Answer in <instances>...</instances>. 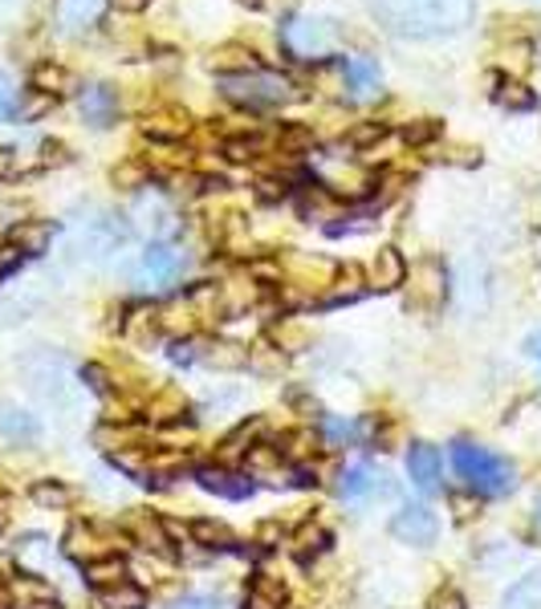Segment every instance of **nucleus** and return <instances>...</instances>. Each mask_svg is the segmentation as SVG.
<instances>
[{"label": "nucleus", "mask_w": 541, "mask_h": 609, "mask_svg": "<svg viewBox=\"0 0 541 609\" xmlns=\"http://www.w3.org/2000/svg\"><path fill=\"white\" fill-rule=\"evenodd\" d=\"M371 9L391 33L424 41L472 25L477 0H371Z\"/></svg>", "instance_id": "nucleus-1"}, {"label": "nucleus", "mask_w": 541, "mask_h": 609, "mask_svg": "<svg viewBox=\"0 0 541 609\" xmlns=\"http://www.w3.org/2000/svg\"><path fill=\"white\" fill-rule=\"evenodd\" d=\"M452 463L456 472H460V480H468V487L480 492V496H504V492H513L517 484L513 463L501 460L497 451L468 443V439H460L452 448Z\"/></svg>", "instance_id": "nucleus-2"}, {"label": "nucleus", "mask_w": 541, "mask_h": 609, "mask_svg": "<svg viewBox=\"0 0 541 609\" xmlns=\"http://www.w3.org/2000/svg\"><path fill=\"white\" fill-rule=\"evenodd\" d=\"M281 45L302 57V62H314V57H326L334 45H339V29L326 17H293L281 25Z\"/></svg>", "instance_id": "nucleus-3"}, {"label": "nucleus", "mask_w": 541, "mask_h": 609, "mask_svg": "<svg viewBox=\"0 0 541 609\" xmlns=\"http://www.w3.org/2000/svg\"><path fill=\"white\" fill-rule=\"evenodd\" d=\"M225 98L240 102V106H281V102H293L298 90L278 74H240V77H225Z\"/></svg>", "instance_id": "nucleus-4"}, {"label": "nucleus", "mask_w": 541, "mask_h": 609, "mask_svg": "<svg viewBox=\"0 0 541 609\" xmlns=\"http://www.w3.org/2000/svg\"><path fill=\"white\" fill-rule=\"evenodd\" d=\"M184 273V252L171 249V244H152V249L143 252L139 261V285L152 288V293H164L171 288Z\"/></svg>", "instance_id": "nucleus-5"}, {"label": "nucleus", "mask_w": 541, "mask_h": 609, "mask_svg": "<svg viewBox=\"0 0 541 609\" xmlns=\"http://www.w3.org/2000/svg\"><path fill=\"white\" fill-rule=\"evenodd\" d=\"M106 9H111V0H53V25L62 29L65 38H82L102 25Z\"/></svg>", "instance_id": "nucleus-6"}, {"label": "nucleus", "mask_w": 541, "mask_h": 609, "mask_svg": "<svg viewBox=\"0 0 541 609\" xmlns=\"http://www.w3.org/2000/svg\"><path fill=\"white\" fill-rule=\"evenodd\" d=\"M391 533H395V540H403V545L424 548V545H431V540H436L440 524H436V512H431L428 504H407V508L395 512Z\"/></svg>", "instance_id": "nucleus-7"}, {"label": "nucleus", "mask_w": 541, "mask_h": 609, "mask_svg": "<svg viewBox=\"0 0 541 609\" xmlns=\"http://www.w3.org/2000/svg\"><path fill=\"white\" fill-rule=\"evenodd\" d=\"M444 301V269L436 261H419L412 269V285H407V309H440Z\"/></svg>", "instance_id": "nucleus-8"}, {"label": "nucleus", "mask_w": 541, "mask_h": 609, "mask_svg": "<svg viewBox=\"0 0 541 609\" xmlns=\"http://www.w3.org/2000/svg\"><path fill=\"white\" fill-rule=\"evenodd\" d=\"M77 111H82V118H86L90 126H111L114 118H118V94H114L111 86H86L82 94H77Z\"/></svg>", "instance_id": "nucleus-9"}, {"label": "nucleus", "mask_w": 541, "mask_h": 609, "mask_svg": "<svg viewBox=\"0 0 541 609\" xmlns=\"http://www.w3.org/2000/svg\"><path fill=\"white\" fill-rule=\"evenodd\" d=\"M407 475L419 492H436L440 487V451L431 443H412L407 451Z\"/></svg>", "instance_id": "nucleus-10"}, {"label": "nucleus", "mask_w": 541, "mask_h": 609, "mask_svg": "<svg viewBox=\"0 0 541 609\" xmlns=\"http://www.w3.org/2000/svg\"><path fill=\"white\" fill-rule=\"evenodd\" d=\"M208 70H212V74H220V77H240V74H257V70H261V62H257V53H252L249 45L228 41V45L212 50V57H208Z\"/></svg>", "instance_id": "nucleus-11"}, {"label": "nucleus", "mask_w": 541, "mask_h": 609, "mask_svg": "<svg viewBox=\"0 0 541 609\" xmlns=\"http://www.w3.org/2000/svg\"><path fill=\"white\" fill-rule=\"evenodd\" d=\"M342 82L351 90V98H375L383 86V74L371 57H342Z\"/></svg>", "instance_id": "nucleus-12"}, {"label": "nucleus", "mask_w": 541, "mask_h": 609, "mask_svg": "<svg viewBox=\"0 0 541 609\" xmlns=\"http://www.w3.org/2000/svg\"><path fill=\"white\" fill-rule=\"evenodd\" d=\"M143 130L152 138H159V143H179L191 130V118L179 106H159V111H152L143 118Z\"/></svg>", "instance_id": "nucleus-13"}, {"label": "nucleus", "mask_w": 541, "mask_h": 609, "mask_svg": "<svg viewBox=\"0 0 541 609\" xmlns=\"http://www.w3.org/2000/svg\"><path fill=\"white\" fill-rule=\"evenodd\" d=\"M196 480H200L204 492H216V496H225V500H245L252 492L249 480L237 472H228V468H200Z\"/></svg>", "instance_id": "nucleus-14"}, {"label": "nucleus", "mask_w": 541, "mask_h": 609, "mask_svg": "<svg viewBox=\"0 0 541 609\" xmlns=\"http://www.w3.org/2000/svg\"><path fill=\"white\" fill-rule=\"evenodd\" d=\"M407 281V264L395 249H378L375 261H371V288H399Z\"/></svg>", "instance_id": "nucleus-15"}, {"label": "nucleus", "mask_w": 541, "mask_h": 609, "mask_svg": "<svg viewBox=\"0 0 541 609\" xmlns=\"http://www.w3.org/2000/svg\"><path fill=\"white\" fill-rule=\"evenodd\" d=\"M65 553H70V557H77V560H98V557H111V553H106V545H102V536L94 533V528H90V524H74V528H70V533H65Z\"/></svg>", "instance_id": "nucleus-16"}, {"label": "nucleus", "mask_w": 541, "mask_h": 609, "mask_svg": "<svg viewBox=\"0 0 541 609\" xmlns=\"http://www.w3.org/2000/svg\"><path fill=\"white\" fill-rule=\"evenodd\" d=\"M33 86H38V94L62 98V94H70V90H74V74H70L65 65H58V62H41V65H33Z\"/></svg>", "instance_id": "nucleus-17"}, {"label": "nucleus", "mask_w": 541, "mask_h": 609, "mask_svg": "<svg viewBox=\"0 0 541 609\" xmlns=\"http://www.w3.org/2000/svg\"><path fill=\"white\" fill-rule=\"evenodd\" d=\"M378 480H383V475H378V468L375 463H354V468H346V475H342V484H339V492L346 500H363V496H371V492H375L378 487Z\"/></svg>", "instance_id": "nucleus-18"}, {"label": "nucleus", "mask_w": 541, "mask_h": 609, "mask_svg": "<svg viewBox=\"0 0 541 609\" xmlns=\"http://www.w3.org/2000/svg\"><path fill=\"white\" fill-rule=\"evenodd\" d=\"M0 435L9 439V443H33L38 439V423H33V414L0 407Z\"/></svg>", "instance_id": "nucleus-19"}, {"label": "nucleus", "mask_w": 541, "mask_h": 609, "mask_svg": "<svg viewBox=\"0 0 541 609\" xmlns=\"http://www.w3.org/2000/svg\"><path fill=\"white\" fill-rule=\"evenodd\" d=\"M86 581L94 585V589H111V585L126 581V560L118 557V553L90 560V565H86Z\"/></svg>", "instance_id": "nucleus-20"}, {"label": "nucleus", "mask_w": 541, "mask_h": 609, "mask_svg": "<svg viewBox=\"0 0 541 609\" xmlns=\"http://www.w3.org/2000/svg\"><path fill=\"white\" fill-rule=\"evenodd\" d=\"M285 585L278 577H257L249 585V609H285Z\"/></svg>", "instance_id": "nucleus-21"}, {"label": "nucleus", "mask_w": 541, "mask_h": 609, "mask_svg": "<svg viewBox=\"0 0 541 609\" xmlns=\"http://www.w3.org/2000/svg\"><path fill=\"white\" fill-rule=\"evenodd\" d=\"M249 472L252 475H261V480H269V484H285L281 480V451L278 448H249Z\"/></svg>", "instance_id": "nucleus-22"}, {"label": "nucleus", "mask_w": 541, "mask_h": 609, "mask_svg": "<svg viewBox=\"0 0 541 609\" xmlns=\"http://www.w3.org/2000/svg\"><path fill=\"white\" fill-rule=\"evenodd\" d=\"M497 102L509 106V111H533L538 106V94L526 86V82H517V77H497Z\"/></svg>", "instance_id": "nucleus-23"}, {"label": "nucleus", "mask_w": 541, "mask_h": 609, "mask_svg": "<svg viewBox=\"0 0 541 609\" xmlns=\"http://www.w3.org/2000/svg\"><path fill=\"white\" fill-rule=\"evenodd\" d=\"M504 609H541V573H529L509 589Z\"/></svg>", "instance_id": "nucleus-24"}, {"label": "nucleus", "mask_w": 541, "mask_h": 609, "mask_svg": "<svg viewBox=\"0 0 541 609\" xmlns=\"http://www.w3.org/2000/svg\"><path fill=\"white\" fill-rule=\"evenodd\" d=\"M50 237H53V228L41 224V220H33V224H21L13 232V249L17 252H29V256H38V252H45Z\"/></svg>", "instance_id": "nucleus-25"}, {"label": "nucleus", "mask_w": 541, "mask_h": 609, "mask_svg": "<svg viewBox=\"0 0 541 609\" xmlns=\"http://www.w3.org/2000/svg\"><path fill=\"white\" fill-rule=\"evenodd\" d=\"M98 597L106 609H143V589L131 581H118V585H111V589H98Z\"/></svg>", "instance_id": "nucleus-26"}, {"label": "nucleus", "mask_w": 541, "mask_h": 609, "mask_svg": "<svg viewBox=\"0 0 541 609\" xmlns=\"http://www.w3.org/2000/svg\"><path fill=\"white\" fill-rule=\"evenodd\" d=\"M208 366H216V370H240V366H249V349H240L237 342H216L208 349Z\"/></svg>", "instance_id": "nucleus-27"}, {"label": "nucleus", "mask_w": 541, "mask_h": 609, "mask_svg": "<svg viewBox=\"0 0 541 609\" xmlns=\"http://www.w3.org/2000/svg\"><path fill=\"white\" fill-rule=\"evenodd\" d=\"M191 536H196V545H208V548H228L232 545V533H228L220 521H196L191 524Z\"/></svg>", "instance_id": "nucleus-28"}, {"label": "nucleus", "mask_w": 541, "mask_h": 609, "mask_svg": "<svg viewBox=\"0 0 541 609\" xmlns=\"http://www.w3.org/2000/svg\"><path fill=\"white\" fill-rule=\"evenodd\" d=\"M135 536H139L143 548H152V553H159V557H171V545H167L164 524L159 521H135Z\"/></svg>", "instance_id": "nucleus-29"}, {"label": "nucleus", "mask_w": 541, "mask_h": 609, "mask_svg": "<svg viewBox=\"0 0 541 609\" xmlns=\"http://www.w3.org/2000/svg\"><path fill=\"white\" fill-rule=\"evenodd\" d=\"M33 500H38L41 508H65L74 500V492L65 484H58V480H41V484H33Z\"/></svg>", "instance_id": "nucleus-30"}, {"label": "nucleus", "mask_w": 541, "mask_h": 609, "mask_svg": "<svg viewBox=\"0 0 541 609\" xmlns=\"http://www.w3.org/2000/svg\"><path fill=\"white\" fill-rule=\"evenodd\" d=\"M363 293V273L354 269V264H346L339 273V281H334V293H330V301H354Z\"/></svg>", "instance_id": "nucleus-31"}, {"label": "nucleus", "mask_w": 541, "mask_h": 609, "mask_svg": "<svg viewBox=\"0 0 541 609\" xmlns=\"http://www.w3.org/2000/svg\"><path fill=\"white\" fill-rule=\"evenodd\" d=\"M147 183V167H143L139 159H131V162H118L114 167V187H123V191H135V187Z\"/></svg>", "instance_id": "nucleus-32"}, {"label": "nucleus", "mask_w": 541, "mask_h": 609, "mask_svg": "<svg viewBox=\"0 0 541 609\" xmlns=\"http://www.w3.org/2000/svg\"><path fill=\"white\" fill-rule=\"evenodd\" d=\"M17 114H21V94H17L13 77L0 74V123H9Z\"/></svg>", "instance_id": "nucleus-33"}, {"label": "nucleus", "mask_w": 541, "mask_h": 609, "mask_svg": "<svg viewBox=\"0 0 541 609\" xmlns=\"http://www.w3.org/2000/svg\"><path fill=\"white\" fill-rule=\"evenodd\" d=\"M322 545H326V533H322V528H314V524H305L302 533L293 536V548H298V557H310V553H318Z\"/></svg>", "instance_id": "nucleus-34"}, {"label": "nucleus", "mask_w": 541, "mask_h": 609, "mask_svg": "<svg viewBox=\"0 0 541 609\" xmlns=\"http://www.w3.org/2000/svg\"><path fill=\"white\" fill-rule=\"evenodd\" d=\"M383 135H387V126H383V123H358L351 130V143H354V147H366V143H378Z\"/></svg>", "instance_id": "nucleus-35"}, {"label": "nucleus", "mask_w": 541, "mask_h": 609, "mask_svg": "<svg viewBox=\"0 0 541 609\" xmlns=\"http://www.w3.org/2000/svg\"><path fill=\"white\" fill-rule=\"evenodd\" d=\"M257 147H261L257 138H228V143H225V155H228V159L245 162V159H252V155H257Z\"/></svg>", "instance_id": "nucleus-36"}, {"label": "nucleus", "mask_w": 541, "mask_h": 609, "mask_svg": "<svg viewBox=\"0 0 541 609\" xmlns=\"http://www.w3.org/2000/svg\"><path fill=\"white\" fill-rule=\"evenodd\" d=\"M448 504H452L456 521H472V516H477V512H480L477 496H460V492H452V496H448Z\"/></svg>", "instance_id": "nucleus-37"}, {"label": "nucleus", "mask_w": 541, "mask_h": 609, "mask_svg": "<svg viewBox=\"0 0 541 609\" xmlns=\"http://www.w3.org/2000/svg\"><path fill=\"white\" fill-rule=\"evenodd\" d=\"M428 609H465V597L456 594V589H436L428 601Z\"/></svg>", "instance_id": "nucleus-38"}, {"label": "nucleus", "mask_w": 541, "mask_h": 609, "mask_svg": "<svg viewBox=\"0 0 541 609\" xmlns=\"http://www.w3.org/2000/svg\"><path fill=\"white\" fill-rule=\"evenodd\" d=\"M278 346L281 349H302L305 346V329H298V325H281V329H278Z\"/></svg>", "instance_id": "nucleus-39"}, {"label": "nucleus", "mask_w": 541, "mask_h": 609, "mask_svg": "<svg viewBox=\"0 0 541 609\" xmlns=\"http://www.w3.org/2000/svg\"><path fill=\"white\" fill-rule=\"evenodd\" d=\"M440 135V126L431 123V118H424V123H416V126H407V143H428V138H436Z\"/></svg>", "instance_id": "nucleus-40"}, {"label": "nucleus", "mask_w": 541, "mask_h": 609, "mask_svg": "<svg viewBox=\"0 0 541 609\" xmlns=\"http://www.w3.org/2000/svg\"><path fill=\"white\" fill-rule=\"evenodd\" d=\"M322 431H326L334 443H346V439H354V427L351 423H339V419H322Z\"/></svg>", "instance_id": "nucleus-41"}, {"label": "nucleus", "mask_w": 541, "mask_h": 609, "mask_svg": "<svg viewBox=\"0 0 541 609\" xmlns=\"http://www.w3.org/2000/svg\"><path fill=\"white\" fill-rule=\"evenodd\" d=\"M257 427H261V423L240 427L237 435H232V439H228V443H225V455H237V451H249V448H245V443H249V439H252V431H257Z\"/></svg>", "instance_id": "nucleus-42"}, {"label": "nucleus", "mask_w": 541, "mask_h": 609, "mask_svg": "<svg viewBox=\"0 0 541 609\" xmlns=\"http://www.w3.org/2000/svg\"><path fill=\"white\" fill-rule=\"evenodd\" d=\"M176 609H225V606H220L216 597H184Z\"/></svg>", "instance_id": "nucleus-43"}, {"label": "nucleus", "mask_w": 541, "mask_h": 609, "mask_svg": "<svg viewBox=\"0 0 541 609\" xmlns=\"http://www.w3.org/2000/svg\"><path fill=\"white\" fill-rule=\"evenodd\" d=\"M86 378L94 390H106V370H102V366H86Z\"/></svg>", "instance_id": "nucleus-44"}, {"label": "nucleus", "mask_w": 541, "mask_h": 609, "mask_svg": "<svg viewBox=\"0 0 541 609\" xmlns=\"http://www.w3.org/2000/svg\"><path fill=\"white\" fill-rule=\"evenodd\" d=\"M13 159H17V150H13V147H0V179L13 171Z\"/></svg>", "instance_id": "nucleus-45"}, {"label": "nucleus", "mask_w": 541, "mask_h": 609, "mask_svg": "<svg viewBox=\"0 0 541 609\" xmlns=\"http://www.w3.org/2000/svg\"><path fill=\"white\" fill-rule=\"evenodd\" d=\"M111 4H118L123 13H143V9L152 4V0H111Z\"/></svg>", "instance_id": "nucleus-46"}, {"label": "nucleus", "mask_w": 541, "mask_h": 609, "mask_svg": "<svg viewBox=\"0 0 541 609\" xmlns=\"http://www.w3.org/2000/svg\"><path fill=\"white\" fill-rule=\"evenodd\" d=\"M529 354H533V358L541 361V334H533V337H529Z\"/></svg>", "instance_id": "nucleus-47"}, {"label": "nucleus", "mask_w": 541, "mask_h": 609, "mask_svg": "<svg viewBox=\"0 0 541 609\" xmlns=\"http://www.w3.org/2000/svg\"><path fill=\"white\" fill-rule=\"evenodd\" d=\"M237 4H245V9H252V13H257V9H264V0H237Z\"/></svg>", "instance_id": "nucleus-48"}, {"label": "nucleus", "mask_w": 541, "mask_h": 609, "mask_svg": "<svg viewBox=\"0 0 541 609\" xmlns=\"http://www.w3.org/2000/svg\"><path fill=\"white\" fill-rule=\"evenodd\" d=\"M29 609H58V606H50V601H38V606H29Z\"/></svg>", "instance_id": "nucleus-49"}]
</instances>
